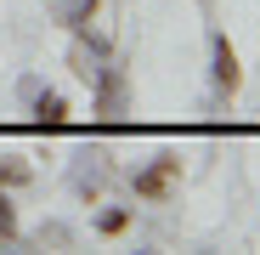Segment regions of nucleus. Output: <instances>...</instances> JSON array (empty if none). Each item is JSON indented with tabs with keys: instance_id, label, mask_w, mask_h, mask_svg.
I'll list each match as a JSON object with an SVG mask.
<instances>
[{
	"instance_id": "1",
	"label": "nucleus",
	"mask_w": 260,
	"mask_h": 255,
	"mask_svg": "<svg viewBox=\"0 0 260 255\" xmlns=\"http://www.w3.org/2000/svg\"><path fill=\"white\" fill-rule=\"evenodd\" d=\"M176 176H181V159H176V153H158L142 176H136V193H142V199H170Z\"/></svg>"
},
{
	"instance_id": "2",
	"label": "nucleus",
	"mask_w": 260,
	"mask_h": 255,
	"mask_svg": "<svg viewBox=\"0 0 260 255\" xmlns=\"http://www.w3.org/2000/svg\"><path fill=\"white\" fill-rule=\"evenodd\" d=\"M215 85H221L226 97L243 85V68H238V51L226 46V34H215Z\"/></svg>"
},
{
	"instance_id": "3",
	"label": "nucleus",
	"mask_w": 260,
	"mask_h": 255,
	"mask_svg": "<svg viewBox=\"0 0 260 255\" xmlns=\"http://www.w3.org/2000/svg\"><path fill=\"white\" fill-rule=\"evenodd\" d=\"M34 119L46 125V131H57V125L68 119V97H62V91H46V97H34Z\"/></svg>"
},
{
	"instance_id": "4",
	"label": "nucleus",
	"mask_w": 260,
	"mask_h": 255,
	"mask_svg": "<svg viewBox=\"0 0 260 255\" xmlns=\"http://www.w3.org/2000/svg\"><path fill=\"white\" fill-rule=\"evenodd\" d=\"M119 102H124V79L102 68V119H119Z\"/></svg>"
},
{
	"instance_id": "5",
	"label": "nucleus",
	"mask_w": 260,
	"mask_h": 255,
	"mask_svg": "<svg viewBox=\"0 0 260 255\" xmlns=\"http://www.w3.org/2000/svg\"><path fill=\"white\" fill-rule=\"evenodd\" d=\"M124 227H130V210H102V216H96V233L102 238H119Z\"/></svg>"
},
{
	"instance_id": "6",
	"label": "nucleus",
	"mask_w": 260,
	"mask_h": 255,
	"mask_svg": "<svg viewBox=\"0 0 260 255\" xmlns=\"http://www.w3.org/2000/svg\"><path fill=\"white\" fill-rule=\"evenodd\" d=\"M28 182V164L23 159H0V187H23Z\"/></svg>"
},
{
	"instance_id": "7",
	"label": "nucleus",
	"mask_w": 260,
	"mask_h": 255,
	"mask_svg": "<svg viewBox=\"0 0 260 255\" xmlns=\"http://www.w3.org/2000/svg\"><path fill=\"white\" fill-rule=\"evenodd\" d=\"M0 238H17V210H12L6 193H0Z\"/></svg>"
}]
</instances>
